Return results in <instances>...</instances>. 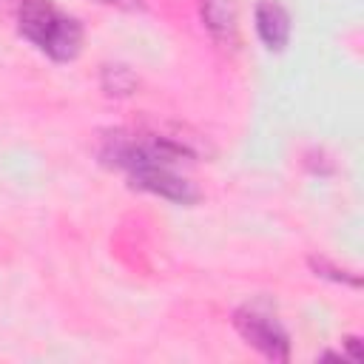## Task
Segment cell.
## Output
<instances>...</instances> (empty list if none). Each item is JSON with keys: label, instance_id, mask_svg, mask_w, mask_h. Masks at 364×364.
Instances as JSON below:
<instances>
[{"label": "cell", "instance_id": "6da1fadb", "mask_svg": "<svg viewBox=\"0 0 364 364\" xmlns=\"http://www.w3.org/2000/svg\"><path fill=\"white\" fill-rule=\"evenodd\" d=\"M17 28L57 63L74 60L82 48L80 20L63 14L51 0H23L17 9Z\"/></svg>", "mask_w": 364, "mask_h": 364}, {"label": "cell", "instance_id": "7a4b0ae2", "mask_svg": "<svg viewBox=\"0 0 364 364\" xmlns=\"http://www.w3.org/2000/svg\"><path fill=\"white\" fill-rule=\"evenodd\" d=\"M233 327L264 358H270V361H287L290 358V336L267 304H262V301L242 304L233 313Z\"/></svg>", "mask_w": 364, "mask_h": 364}, {"label": "cell", "instance_id": "3957f363", "mask_svg": "<svg viewBox=\"0 0 364 364\" xmlns=\"http://www.w3.org/2000/svg\"><path fill=\"white\" fill-rule=\"evenodd\" d=\"M128 179H131L134 188L156 193V196L179 202V205H191V202L199 199V191L193 188V182L179 176L173 171V165H142V168L128 171Z\"/></svg>", "mask_w": 364, "mask_h": 364}, {"label": "cell", "instance_id": "277c9868", "mask_svg": "<svg viewBox=\"0 0 364 364\" xmlns=\"http://www.w3.org/2000/svg\"><path fill=\"white\" fill-rule=\"evenodd\" d=\"M199 9H202V20H205V28L210 31V37L219 46L233 48L239 40L236 0H199Z\"/></svg>", "mask_w": 364, "mask_h": 364}, {"label": "cell", "instance_id": "5b68a950", "mask_svg": "<svg viewBox=\"0 0 364 364\" xmlns=\"http://www.w3.org/2000/svg\"><path fill=\"white\" fill-rule=\"evenodd\" d=\"M256 31L264 48L282 51L290 40V14L279 0H259L256 6Z\"/></svg>", "mask_w": 364, "mask_h": 364}, {"label": "cell", "instance_id": "8992f818", "mask_svg": "<svg viewBox=\"0 0 364 364\" xmlns=\"http://www.w3.org/2000/svg\"><path fill=\"white\" fill-rule=\"evenodd\" d=\"M136 88V77L125 65H105L102 68V91L111 97H128Z\"/></svg>", "mask_w": 364, "mask_h": 364}, {"label": "cell", "instance_id": "52a82bcc", "mask_svg": "<svg viewBox=\"0 0 364 364\" xmlns=\"http://www.w3.org/2000/svg\"><path fill=\"white\" fill-rule=\"evenodd\" d=\"M310 267L316 270V276L333 279V282H338V284H350V287H358V284H361L355 273H350V270H341V267L330 264L327 259H316V256H313V259H310Z\"/></svg>", "mask_w": 364, "mask_h": 364}, {"label": "cell", "instance_id": "ba28073f", "mask_svg": "<svg viewBox=\"0 0 364 364\" xmlns=\"http://www.w3.org/2000/svg\"><path fill=\"white\" fill-rule=\"evenodd\" d=\"M97 3L117 6V9H122V11H139V9H145V3H142V0H97Z\"/></svg>", "mask_w": 364, "mask_h": 364}, {"label": "cell", "instance_id": "9c48e42d", "mask_svg": "<svg viewBox=\"0 0 364 364\" xmlns=\"http://www.w3.org/2000/svg\"><path fill=\"white\" fill-rule=\"evenodd\" d=\"M344 347H347V355H350L353 361H361V353H358V338H355V336L344 338Z\"/></svg>", "mask_w": 364, "mask_h": 364}]
</instances>
